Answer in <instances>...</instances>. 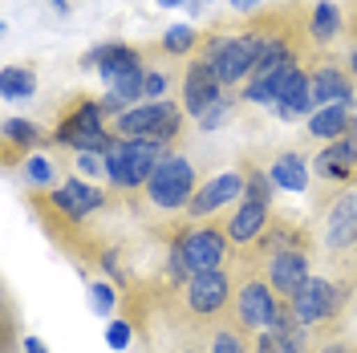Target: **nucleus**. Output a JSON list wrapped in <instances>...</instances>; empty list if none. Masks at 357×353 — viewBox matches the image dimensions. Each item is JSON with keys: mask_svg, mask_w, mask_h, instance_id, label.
<instances>
[{"mask_svg": "<svg viewBox=\"0 0 357 353\" xmlns=\"http://www.w3.org/2000/svg\"><path fill=\"white\" fill-rule=\"evenodd\" d=\"M162 93H167V77H162V73H146L142 98H146V102H162Z\"/></svg>", "mask_w": 357, "mask_h": 353, "instance_id": "obj_31", "label": "nucleus"}, {"mask_svg": "<svg viewBox=\"0 0 357 353\" xmlns=\"http://www.w3.org/2000/svg\"><path fill=\"white\" fill-rule=\"evenodd\" d=\"M236 195H244V179L236 175V171H227V175H215L207 187H199L195 195H191V216H211L215 207L223 203H231Z\"/></svg>", "mask_w": 357, "mask_h": 353, "instance_id": "obj_12", "label": "nucleus"}, {"mask_svg": "<svg viewBox=\"0 0 357 353\" xmlns=\"http://www.w3.org/2000/svg\"><path fill=\"white\" fill-rule=\"evenodd\" d=\"M272 187V175H264V171H252V175L244 179V199H252V203H268V191Z\"/></svg>", "mask_w": 357, "mask_h": 353, "instance_id": "obj_28", "label": "nucleus"}, {"mask_svg": "<svg viewBox=\"0 0 357 353\" xmlns=\"http://www.w3.org/2000/svg\"><path fill=\"white\" fill-rule=\"evenodd\" d=\"M24 175L33 179V183H49V179H53V171H49V163H45L41 155H33L29 163H24Z\"/></svg>", "mask_w": 357, "mask_h": 353, "instance_id": "obj_32", "label": "nucleus"}, {"mask_svg": "<svg viewBox=\"0 0 357 353\" xmlns=\"http://www.w3.org/2000/svg\"><path fill=\"white\" fill-rule=\"evenodd\" d=\"M130 337H134V329L126 321H110V329H106V345H110V350H126Z\"/></svg>", "mask_w": 357, "mask_h": 353, "instance_id": "obj_30", "label": "nucleus"}, {"mask_svg": "<svg viewBox=\"0 0 357 353\" xmlns=\"http://www.w3.org/2000/svg\"><path fill=\"white\" fill-rule=\"evenodd\" d=\"M191 45H195V29L191 24H171L167 37H162V49L167 53H191Z\"/></svg>", "mask_w": 357, "mask_h": 353, "instance_id": "obj_26", "label": "nucleus"}, {"mask_svg": "<svg viewBox=\"0 0 357 353\" xmlns=\"http://www.w3.org/2000/svg\"><path fill=\"white\" fill-rule=\"evenodd\" d=\"M178 130V106H171L167 98L162 102H146V106H134V110L118 114V134L122 138H151V142H167Z\"/></svg>", "mask_w": 357, "mask_h": 353, "instance_id": "obj_2", "label": "nucleus"}, {"mask_svg": "<svg viewBox=\"0 0 357 353\" xmlns=\"http://www.w3.org/2000/svg\"><path fill=\"white\" fill-rule=\"evenodd\" d=\"M86 134H102V106H93V102H82V106L57 126V142H77V138H86Z\"/></svg>", "mask_w": 357, "mask_h": 353, "instance_id": "obj_20", "label": "nucleus"}, {"mask_svg": "<svg viewBox=\"0 0 357 353\" xmlns=\"http://www.w3.org/2000/svg\"><path fill=\"white\" fill-rule=\"evenodd\" d=\"M187 93H183V102H187V110L195 114V118H203V114L211 110V106H220L223 102V82L215 77V69H211V61H195L191 66V73H187Z\"/></svg>", "mask_w": 357, "mask_h": 353, "instance_id": "obj_8", "label": "nucleus"}, {"mask_svg": "<svg viewBox=\"0 0 357 353\" xmlns=\"http://www.w3.org/2000/svg\"><path fill=\"white\" fill-rule=\"evenodd\" d=\"M337 33H341V13H337L329 0L317 4V8H312V37L329 41V37H337Z\"/></svg>", "mask_w": 357, "mask_h": 353, "instance_id": "obj_25", "label": "nucleus"}, {"mask_svg": "<svg viewBox=\"0 0 357 353\" xmlns=\"http://www.w3.org/2000/svg\"><path fill=\"white\" fill-rule=\"evenodd\" d=\"M272 183L280 187V191H305L309 187V171H305V158L301 155H280L272 163Z\"/></svg>", "mask_w": 357, "mask_h": 353, "instance_id": "obj_22", "label": "nucleus"}, {"mask_svg": "<svg viewBox=\"0 0 357 353\" xmlns=\"http://www.w3.org/2000/svg\"><path fill=\"white\" fill-rule=\"evenodd\" d=\"M53 4H57V8H61V4H66V0H53Z\"/></svg>", "mask_w": 357, "mask_h": 353, "instance_id": "obj_41", "label": "nucleus"}, {"mask_svg": "<svg viewBox=\"0 0 357 353\" xmlns=\"http://www.w3.org/2000/svg\"><path fill=\"white\" fill-rule=\"evenodd\" d=\"M256 353H301V333H276V329H264L260 341H256Z\"/></svg>", "mask_w": 357, "mask_h": 353, "instance_id": "obj_24", "label": "nucleus"}, {"mask_svg": "<svg viewBox=\"0 0 357 353\" xmlns=\"http://www.w3.org/2000/svg\"><path fill=\"white\" fill-rule=\"evenodd\" d=\"M106 86H110V98L102 102V110H122L126 102H134V98H142V86H146V73L138 66L122 69V73H114V77H106Z\"/></svg>", "mask_w": 357, "mask_h": 353, "instance_id": "obj_18", "label": "nucleus"}, {"mask_svg": "<svg viewBox=\"0 0 357 353\" xmlns=\"http://www.w3.org/2000/svg\"><path fill=\"white\" fill-rule=\"evenodd\" d=\"M162 8H178V4H191V0H158Z\"/></svg>", "mask_w": 357, "mask_h": 353, "instance_id": "obj_38", "label": "nucleus"}, {"mask_svg": "<svg viewBox=\"0 0 357 353\" xmlns=\"http://www.w3.org/2000/svg\"><path fill=\"white\" fill-rule=\"evenodd\" d=\"M187 305L195 313H220L227 305V276L223 272H203L187 280Z\"/></svg>", "mask_w": 357, "mask_h": 353, "instance_id": "obj_13", "label": "nucleus"}, {"mask_svg": "<svg viewBox=\"0 0 357 353\" xmlns=\"http://www.w3.org/2000/svg\"><path fill=\"white\" fill-rule=\"evenodd\" d=\"M329 243L333 248H354L357 243V191L337 199L333 216H329Z\"/></svg>", "mask_w": 357, "mask_h": 353, "instance_id": "obj_17", "label": "nucleus"}, {"mask_svg": "<svg viewBox=\"0 0 357 353\" xmlns=\"http://www.w3.org/2000/svg\"><path fill=\"white\" fill-rule=\"evenodd\" d=\"M53 203L66 211L69 220H82V216H89V211L102 203V191H98L93 183H82V179H66V183L53 191Z\"/></svg>", "mask_w": 357, "mask_h": 353, "instance_id": "obj_14", "label": "nucleus"}, {"mask_svg": "<svg viewBox=\"0 0 357 353\" xmlns=\"http://www.w3.org/2000/svg\"><path fill=\"white\" fill-rule=\"evenodd\" d=\"M4 138H8V142H21V147H33L41 134H37L33 122H24V118H8V122H4Z\"/></svg>", "mask_w": 357, "mask_h": 353, "instance_id": "obj_27", "label": "nucleus"}, {"mask_svg": "<svg viewBox=\"0 0 357 353\" xmlns=\"http://www.w3.org/2000/svg\"><path fill=\"white\" fill-rule=\"evenodd\" d=\"M312 102H317V110H321V106H354V86H349V77L337 73V69H321V73L312 77Z\"/></svg>", "mask_w": 357, "mask_h": 353, "instance_id": "obj_16", "label": "nucleus"}, {"mask_svg": "<svg viewBox=\"0 0 357 353\" xmlns=\"http://www.w3.org/2000/svg\"><path fill=\"white\" fill-rule=\"evenodd\" d=\"M77 167H82V175H102L106 171V155H77Z\"/></svg>", "mask_w": 357, "mask_h": 353, "instance_id": "obj_34", "label": "nucleus"}, {"mask_svg": "<svg viewBox=\"0 0 357 353\" xmlns=\"http://www.w3.org/2000/svg\"><path fill=\"white\" fill-rule=\"evenodd\" d=\"M349 66H354V73H357V45H354V53H349Z\"/></svg>", "mask_w": 357, "mask_h": 353, "instance_id": "obj_39", "label": "nucleus"}, {"mask_svg": "<svg viewBox=\"0 0 357 353\" xmlns=\"http://www.w3.org/2000/svg\"><path fill=\"white\" fill-rule=\"evenodd\" d=\"M321 353H345V350H341V345H329V350H321Z\"/></svg>", "mask_w": 357, "mask_h": 353, "instance_id": "obj_40", "label": "nucleus"}, {"mask_svg": "<svg viewBox=\"0 0 357 353\" xmlns=\"http://www.w3.org/2000/svg\"><path fill=\"white\" fill-rule=\"evenodd\" d=\"M223 256H227L223 232H211V227L187 232V236L175 243V268L191 272V276H203V272H220Z\"/></svg>", "mask_w": 357, "mask_h": 353, "instance_id": "obj_4", "label": "nucleus"}, {"mask_svg": "<svg viewBox=\"0 0 357 353\" xmlns=\"http://www.w3.org/2000/svg\"><path fill=\"white\" fill-rule=\"evenodd\" d=\"M146 195H151L155 207H183V203H191V195H195V171H191V163L178 155H167L155 167L151 183H146Z\"/></svg>", "mask_w": 357, "mask_h": 353, "instance_id": "obj_3", "label": "nucleus"}, {"mask_svg": "<svg viewBox=\"0 0 357 353\" xmlns=\"http://www.w3.org/2000/svg\"><path fill=\"white\" fill-rule=\"evenodd\" d=\"M211 353H244V341H240L236 333H220V337L211 341Z\"/></svg>", "mask_w": 357, "mask_h": 353, "instance_id": "obj_33", "label": "nucleus"}, {"mask_svg": "<svg viewBox=\"0 0 357 353\" xmlns=\"http://www.w3.org/2000/svg\"><path fill=\"white\" fill-rule=\"evenodd\" d=\"M86 66H98L102 77H114V73H122V69L138 66V53L126 49V45H102V49L86 53Z\"/></svg>", "mask_w": 357, "mask_h": 353, "instance_id": "obj_21", "label": "nucleus"}, {"mask_svg": "<svg viewBox=\"0 0 357 353\" xmlns=\"http://www.w3.org/2000/svg\"><path fill=\"white\" fill-rule=\"evenodd\" d=\"M317 102H312V77H305L296 66L280 69L276 77V114L280 118H296V114H309Z\"/></svg>", "mask_w": 357, "mask_h": 353, "instance_id": "obj_7", "label": "nucleus"}, {"mask_svg": "<svg viewBox=\"0 0 357 353\" xmlns=\"http://www.w3.org/2000/svg\"><path fill=\"white\" fill-rule=\"evenodd\" d=\"M357 167V126L345 138L329 142L321 155H317V175L321 179H349Z\"/></svg>", "mask_w": 357, "mask_h": 353, "instance_id": "obj_11", "label": "nucleus"}, {"mask_svg": "<svg viewBox=\"0 0 357 353\" xmlns=\"http://www.w3.org/2000/svg\"><path fill=\"white\" fill-rule=\"evenodd\" d=\"M89 305H93V313H102V317H110V309H114V288L110 285H89Z\"/></svg>", "mask_w": 357, "mask_h": 353, "instance_id": "obj_29", "label": "nucleus"}, {"mask_svg": "<svg viewBox=\"0 0 357 353\" xmlns=\"http://www.w3.org/2000/svg\"><path fill=\"white\" fill-rule=\"evenodd\" d=\"M256 57H260V37H227V41L215 37L203 61H211L215 77L223 86H231V82H240L244 73L256 69Z\"/></svg>", "mask_w": 357, "mask_h": 353, "instance_id": "obj_5", "label": "nucleus"}, {"mask_svg": "<svg viewBox=\"0 0 357 353\" xmlns=\"http://www.w3.org/2000/svg\"><path fill=\"white\" fill-rule=\"evenodd\" d=\"M292 317L301 321V325H321V321H329L337 309V292L329 280H317V276H309V285L301 288L296 296L289 301Z\"/></svg>", "mask_w": 357, "mask_h": 353, "instance_id": "obj_6", "label": "nucleus"}, {"mask_svg": "<svg viewBox=\"0 0 357 353\" xmlns=\"http://www.w3.org/2000/svg\"><path fill=\"white\" fill-rule=\"evenodd\" d=\"M223 114H227V106L220 102V106H211V110H207V114L199 118V126H203V130H215V126L223 122Z\"/></svg>", "mask_w": 357, "mask_h": 353, "instance_id": "obj_35", "label": "nucleus"}, {"mask_svg": "<svg viewBox=\"0 0 357 353\" xmlns=\"http://www.w3.org/2000/svg\"><path fill=\"white\" fill-rule=\"evenodd\" d=\"M24 353H49V350H45L41 337H29V341H24Z\"/></svg>", "mask_w": 357, "mask_h": 353, "instance_id": "obj_36", "label": "nucleus"}, {"mask_svg": "<svg viewBox=\"0 0 357 353\" xmlns=\"http://www.w3.org/2000/svg\"><path fill=\"white\" fill-rule=\"evenodd\" d=\"M357 126V118L349 114V106H321V110L309 114V134L325 138V142H337Z\"/></svg>", "mask_w": 357, "mask_h": 353, "instance_id": "obj_15", "label": "nucleus"}, {"mask_svg": "<svg viewBox=\"0 0 357 353\" xmlns=\"http://www.w3.org/2000/svg\"><path fill=\"white\" fill-rule=\"evenodd\" d=\"M162 142L151 138H122L114 142V151L106 155V175L118 187H138V183H151L155 167L162 163Z\"/></svg>", "mask_w": 357, "mask_h": 353, "instance_id": "obj_1", "label": "nucleus"}, {"mask_svg": "<svg viewBox=\"0 0 357 353\" xmlns=\"http://www.w3.org/2000/svg\"><path fill=\"white\" fill-rule=\"evenodd\" d=\"M264 223H268V203L244 199V207H240V211L231 216V223H227V240H236V243L256 240V236L264 232Z\"/></svg>", "mask_w": 357, "mask_h": 353, "instance_id": "obj_19", "label": "nucleus"}, {"mask_svg": "<svg viewBox=\"0 0 357 353\" xmlns=\"http://www.w3.org/2000/svg\"><path fill=\"white\" fill-rule=\"evenodd\" d=\"M236 309H240V321H244V329H268L280 305L272 301V285H260V280H252V285L240 288V301H236Z\"/></svg>", "mask_w": 357, "mask_h": 353, "instance_id": "obj_9", "label": "nucleus"}, {"mask_svg": "<svg viewBox=\"0 0 357 353\" xmlns=\"http://www.w3.org/2000/svg\"><path fill=\"white\" fill-rule=\"evenodd\" d=\"M268 285L292 301L301 288L309 285V260H305V252H280L272 260V268H268Z\"/></svg>", "mask_w": 357, "mask_h": 353, "instance_id": "obj_10", "label": "nucleus"}, {"mask_svg": "<svg viewBox=\"0 0 357 353\" xmlns=\"http://www.w3.org/2000/svg\"><path fill=\"white\" fill-rule=\"evenodd\" d=\"M256 4H264V0H231V8H240V13H248V8H256Z\"/></svg>", "mask_w": 357, "mask_h": 353, "instance_id": "obj_37", "label": "nucleus"}, {"mask_svg": "<svg viewBox=\"0 0 357 353\" xmlns=\"http://www.w3.org/2000/svg\"><path fill=\"white\" fill-rule=\"evenodd\" d=\"M37 89V77H33V69H21V66H8L0 73V93L4 98H29Z\"/></svg>", "mask_w": 357, "mask_h": 353, "instance_id": "obj_23", "label": "nucleus"}]
</instances>
